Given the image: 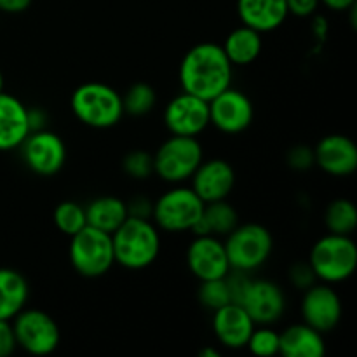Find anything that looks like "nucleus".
<instances>
[{
  "mask_svg": "<svg viewBox=\"0 0 357 357\" xmlns=\"http://www.w3.org/2000/svg\"><path fill=\"white\" fill-rule=\"evenodd\" d=\"M178 79L183 93L209 101L232 86L234 65L229 61L222 45L202 42L183 56Z\"/></svg>",
  "mask_w": 357,
  "mask_h": 357,
  "instance_id": "obj_1",
  "label": "nucleus"
},
{
  "mask_svg": "<svg viewBox=\"0 0 357 357\" xmlns=\"http://www.w3.org/2000/svg\"><path fill=\"white\" fill-rule=\"evenodd\" d=\"M115 264L128 271H143L159 258L162 241L160 230L150 218L128 216L112 234Z\"/></svg>",
  "mask_w": 357,
  "mask_h": 357,
  "instance_id": "obj_2",
  "label": "nucleus"
},
{
  "mask_svg": "<svg viewBox=\"0 0 357 357\" xmlns=\"http://www.w3.org/2000/svg\"><path fill=\"white\" fill-rule=\"evenodd\" d=\"M70 108L80 124L93 129H110L124 117L122 94L103 82L80 84L70 98Z\"/></svg>",
  "mask_w": 357,
  "mask_h": 357,
  "instance_id": "obj_3",
  "label": "nucleus"
},
{
  "mask_svg": "<svg viewBox=\"0 0 357 357\" xmlns=\"http://www.w3.org/2000/svg\"><path fill=\"white\" fill-rule=\"evenodd\" d=\"M317 281L340 284L354 275L357 268V246L351 236L330 234L314 243L307 260Z\"/></svg>",
  "mask_w": 357,
  "mask_h": 357,
  "instance_id": "obj_4",
  "label": "nucleus"
},
{
  "mask_svg": "<svg viewBox=\"0 0 357 357\" xmlns=\"http://www.w3.org/2000/svg\"><path fill=\"white\" fill-rule=\"evenodd\" d=\"M232 271L251 272L264 267L274 251V237L260 223L237 225L223 241Z\"/></svg>",
  "mask_w": 357,
  "mask_h": 357,
  "instance_id": "obj_5",
  "label": "nucleus"
},
{
  "mask_svg": "<svg viewBox=\"0 0 357 357\" xmlns=\"http://www.w3.org/2000/svg\"><path fill=\"white\" fill-rule=\"evenodd\" d=\"M68 258L73 271L87 279L108 274L115 265L112 234L86 225L70 237Z\"/></svg>",
  "mask_w": 357,
  "mask_h": 357,
  "instance_id": "obj_6",
  "label": "nucleus"
},
{
  "mask_svg": "<svg viewBox=\"0 0 357 357\" xmlns=\"http://www.w3.org/2000/svg\"><path fill=\"white\" fill-rule=\"evenodd\" d=\"M204 160V150L197 138L171 135L153 153V174L171 185L190 180L199 164Z\"/></svg>",
  "mask_w": 357,
  "mask_h": 357,
  "instance_id": "obj_7",
  "label": "nucleus"
},
{
  "mask_svg": "<svg viewBox=\"0 0 357 357\" xmlns=\"http://www.w3.org/2000/svg\"><path fill=\"white\" fill-rule=\"evenodd\" d=\"M204 211V202L190 187H173L164 192L152 206L157 229L167 234L192 232Z\"/></svg>",
  "mask_w": 357,
  "mask_h": 357,
  "instance_id": "obj_8",
  "label": "nucleus"
},
{
  "mask_svg": "<svg viewBox=\"0 0 357 357\" xmlns=\"http://www.w3.org/2000/svg\"><path fill=\"white\" fill-rule=\"evenodd\" d=\"M10 323L17 347L31 356L52 354L61 342L59 326L44 310L24 307Z\"/></svg>",
  "mask_w": 357,
  "mask_h": 357,
  "instance_id": "obj_9",
  "label": "nucleus"
},
{
  "mask_svg": "<svg viewBox=\"0 0 357 357\" xmlns=\"http://www.w3.org/2000/svg\"><path fill=\"white\" fill-rule=\"evenodd\" d=\"M20 149L26 167L37 176H54L65 167V142L61 136L49 129L31 131Z\"/></svg>",
  "mask_w": 357,
  "mask_h": 357,
  "instance_id": "obj_10",
  "label": "nucleus"
},
{
  "mask_svg": "<svg viewBox=\"0 0 357 357\" xmlns=\"http://www.w3.org/2000/svg\"><path fill=\"white\" fill-rule=\"evenodd\" d=\"M257 326H272L284 316L286 300L284 289L268 279L250 278L239 302Z\"/></svg>",
  "mask_w": 357,
  "mask_h": 357,
  "instance_id": "obj_11",
  "label": "nucleus"
},
{
  "mask_svg": "<svg viewBox=\"0 0 357 357\" xmlns=\"http://www.w3.org/2000/svg\"><path fill=\"white\" fill-rule=\"evenodd\" d=\"M208 105L209 126L223 135H241L253 122L255 108L250 96L232 86L209 100Z\"/></svg>",
  "mask_w": 357,
  "mask_h": 357,
  "instance_id": "obj_12",
  "label": "nucleus"
},
{
  "mask_svg": "<svg viewBox=\"0 0 357 357\" xmlns=\"http://www.w3.org/2000/svg\"><path fill=\"white\" fill-rule=\"evenodd\" d=\"M300 312H302L303 323L309 324L319 333L326 335L340 324L342 316H344V305H342V298L335 291L333 284L316 282L303 291Z\"/></svg>",
  "mask_w": 357,
  "mask_h": 357,
  "instance_id": "obj_13",
  "label": "nucleus"
},
{
  "mask_svg": "<svg viewBox=\"0 0 357 357\" xmlns=\"http://www.w3.org/2000/svg\"><path fill=\"white\" fill-rule=\"evenodd\" d=\"M164 126L171 135L197 138L209 128V105L188 93L174 96L164 108Z\"/></svg>",
  "mask_w": 357,
  "mask_h": 357,
  "instance_id": "obj_14",
  "label": "nucleus"
},
{
  "mask_svg": "<svg viewBox=\"0 0 357 357\" xmlns=\"http://www.w3.org/2000/svg\"><path fill=\"white\" fill-rule=\"evenodd\" d=\"M187 265L190 274L199 281L227 278L230 268L225 244L222 237L194 236L187 250Z\"/></svg>",
  "mask_w": 357,
  "mask_h": 357,
  "instance_id": "obj_15",
  "label": "nucleus"
},
{
  "mask_svg": "<svg viewBox=\"0 0 357 357\" xmlns=\"http://www.w3.org/2000/svg\"><path fill=\"white\" fill-rule=\"evenodd\" d=\"M190 188L204 204L222 201L229 197L236 187V169L225 159L202 160L190 176Z\"/></svg>",
  "mask_w": 357,
  "mask_h": 357,
  "instance_id": "obj_16",
  "label": "nucleus"
},
{
  "mask_svg": "<svg viewBox=\"0 0 357 357\" xmlns=\"http://www.w3.org/2000/svg\"><path fill=\"white\" fill-rule=\"evenodd\" d=\"M255 321L244 310L241 303L230 302L220 309L213 310L211 328L216 340L230 351L246 349L248 340L255 330Z\"/></svg>",
  "mask_w": 357,
  "mask_h": 357,
  "instance_id": "obj_17",
  "label": "nucleus"
},
{
  "mask_svg": "<svg viewBox=\"0 0 357 357\" xmlns=\"http://www.w3.org/2000/svg\"><path fill=\"white\" fill-rule=\"evenodd\" d=\"M316 166L335 178L351 176L357 169V146L349 136L328 135L314 149Z\"/></svg>",
  "mask_w": 357,
  "mask_h": 357,
  "instance_id": "obj_18",
  "label": "nucleus"
},
{
  "mask_svg": "<svg viewBox=\"0 0 357 357\" xmlns=\"http://www.w3.org/2000/svg\"><path fill=\"white\" fill-rule=\"evenodd\" d=\"M28 108L20 98L9 93H0V152L20 149L30 135Z\"/></svg>",
  "mask_w": 357,
  "mask_h": 357,
  "instance_id": "obj_19",
  "label": "nucleus"
},
{
  "mask_svg": "<svg viewBox=\"0 0 357 357\" xmlns=\"http://www.w3.org/2000/svg\"><path fill=\"white\" fill-rule=\"evenodd\" d=\"M237 16L246 26L271 33L286 23L289 13L286 0H237Z\"/></svg>",
  "mask_w": 357,
  "mask_h": 357,
  "instance_id": "obj_20",
  "label": "nucleus"
},
{
  "mask_svg": "<svg viewBox=\"0 0 357 357\" xmlns=\"http://www.w3.org/2000/svg\"><path fill=\"white\" fill-rule=\"evenodd\" d=\"M279 354L284 357H323L326 354L324 335L303 321L291 324L279 333Z\"/></svg>",
  "mask_w": 357,
  "mask_h": 357,
  "instance_id": "obj_21",
  "label": "nucleus"
},
{
  "mask_svg": "<svg viewBox=\"0 0 357 357\" xmlns=\"http://www.w3.org/2000/svg\"><path fill=\"white\" fill-rule=\"evenodd\" d=\"M222 47L234 66H248L260 58L264 49V33L241 24L227 35Z\"/></svg>",
  "mask_w": 357,
  "mask_h": 357,
  "instance_id": "obj_22",
  "label": "nucleus"
},
{
  "mask_svg": "<svg viewBox=\"0 0 357 357\" xmlns=\"http://www.w3.org/2000/svg\"><path fill=\"white\" fill-rule=\"evenodd\" d=\"M239 225V215L227 199L206 202L201 218L192 229L194 236L227 237Z\"/></svg>",
  "mask_w": 357,
  "mask_h": 357,
  "instance_id": "obj_23",
  "label": "nucleus"
},
{
  "mask_svg": "<svg viewBox=\"0 0 357 357\" xmlns=\"http://www.w3.org/2000/svg\"><path fill=\"white\" fill-rule=\"evenodd\" d=\"M30 288L21 272L0 268V319L13 321L26 307Z\"/></svg>",
  "mask_w": 357,
  "mask_h": 357,
  "instance_id": "obj_24",
  "label": "nucleus"
},
{
  "mask_svg": "<svg viewBox=\"0 0 357 357\" xmlns=\"http://www.w3.org/2000/svg\"><path fill=\"white\" fill-rule=\"evenodd\" d=\"M128 202L114 195H103L86 206L87 225L107 234H114L128 220Z\"/></svg>",
  "mask_w": 357,
  "mask_h": 357,
  "instance_id": "obj_25",
  "label": "nucleus"
},
{
  "mask_svg": "<svg viewBox=\"0 0 357 357\" xmlns=\"http://www.w3.org/2000/svg\"><path fill=\"white\" fill-rule=\"evenodd\" d=\"M324 227L330 234L352 236L357 229V208L349 199H335L324 211Z\"/></svg>",
  "mask_w": 357,
  "mask_h": 357,
  "instance_id": "obj_26",
  "label": "nucleus"
},
{
  "mask_svg": "<svg viewBox=\"0 0 357 357\" xmlns=\"http://www.w3.org/2000/svg\"><path fill=\"white\" fill-rule=\"evenodd\" d=\"M157 93L150 84L136 82L122 94L124 114L132 117H143L155 108Z\"/></svg>",
  "mask_w": 357,
  "mask_h": 357,
  "instance_id": "obj_27",
  "label": "nucleus"
},
{
  "mask_svg": "<svg viewBox=\"0 0 357 357\" xmlns=\"http://www.w3.org/2000/svg\"><path fill=\"white\" fill-rule=\"evenodd\" d=\"M52 220H54V225L59 232L72 237L73 234H77L87 225L86 208L75 201H63L56 206Z\"/></svg>",
  "mask_w": 357,
  "mask_h": 357,
  "instance_id": "obj_28",
  "label": "nucleus"
},
{
  "mask_svg": "<svg viewBox=\"0 0 357 357\" xmlns=\"http://www.w3.org/2000/svg\"><path fill=\"white\" fill-rule=\"evenodd\" d=\"M197 298L201 305L209 310H216L232 302V293H230L227 278L201 281L197 289Z\"/></svg>",
  "mask_w": 357,
  "mask_h": 357,
  "instance_id": "obj_29",
  "label": "nucleus"
},
{
  "mask_svg": "<svg viewBox=\"0 0 357 357\" xmlns=\"http://www.w3.org/2000/svg\"><path fill=\"white\" fill-rule=\"evenodd\" d=\"M122 171L132 180H149L153 174V155L145 150H131L122 159Z\"/></svg>",
  "mask_w": 357,
  "mask_h": 357,
  "instance_id": "obj_30",
  "label": "nucleus"
},
{
  "mask_svg": "<svg viewBox=\"0 0 357 357\" xmlns=\"http://www.w3.org/2000/svg\"><path fill=\"white\" fill-rule=\"evenodd\" d=\"M246 347L255 356L268 357L279 354V333L271 326H255Z\"/></svg>",
  "mask_w": 357,
  "mask_h": 357,
  "instance_id": "obj_31",
  "label": "nucleus"
},
{
  "mask_svg": "<svg viewBox=\"0 0 357 357\" xmlns=\"http://www.w3.org/2000/svg\"><path fill=\"white\" fill-rule=\"evenodd\" d=\"M288 275L293 288L300 289V291H305L307 288H310V286H314L317 282V278L309 261H296V264H293L289 267Z\"/></svg>",
  "mask_w": 357,
  "mask_h": 357,
  "instance_id": "obj_32",
  "label": "nucleus"
},
{
  "mask_svg": "<svg viewBox=\"0 0 357 357\" xmlns=\"http://www.w3.org/2000/svg\"><path fill=\"white\" fill-rule=\"evenodd\" d=\"M286 162L293 171H309L310 167L316 166V159H314V149L307 145H296L288 150L286 155Z\"/></svg>",
  "mask_w": 357,
  "mask_h": 357,
  "instance_id": "obj_33",
  "label": "nucleus"
},
{
  "mask_svg": "<svg viewBox=\"0 0 357 357\" xmlns=\"http://www.w3.org/2000/svg\"><path fill=\"white\" fill-rule=\"evenodd\" d=\"M17 349L13 323L0 319V357H9Z\"/></svg>",
  "mask_w": 357,
  "mask_h": 357,
  "instance_id": "obj_34",
  "label": "nucleus"
},
{
  "mask_svg": "<svg viewBox=\"0 0 357 357\" xmlns=\"http://www.w3.org/2000/svg\"><path fill=\"white\" fill-rule=\"evenodd\" d=\"M288 13L296 17H310L317 13L321 2L319 0H286Z\"/></svg>",
  "mask_w": 357,
  "mask_h": 357,
  "instance_id": "obj_35",
  "label": "nucleus"
},
{
  "mask_svg": "<svg viewBox=\"0 0 357 357\" xmlns=\"http://www.w3.org/2000/svg\"><path fill=\"white\" fill-rule=\"evenodd\" d=\"M153 202L146 197H135L128 204L129 216H138V218H152Z\"/></svg>",
  "mask_w": 357,
  "mask_h": 357,
  "instance_id": "obj_36",
  "label": "nucleus"
},
{
  "mask_svg": "<svg viewBox=\"0 0 357 357\" xmlns=\"http://www.w3.org/2000/svg\"><path fill=\"white\" fill-rule=\"evenodd\" d=\"M33 0H0V13L20 14L31 6Z\"/></svg>",
  "mask_w": 357,
  "mask_h": 357,
  "instance_id": "obj_37",
  "label": "nucleus"
},
{
  "mask_svg": "<svg viewBox=\"0 0 357 357\" xmlns=\"http://www.w3.org/2000/svg\"><path fill=\"white\" fill-rule=\"evenodd\" d=\"M319 2L333 13H347L351 7L356 6V0H319Z\"/></svg>",
  "mask_w": 357,
  "mask_h": 357,
  "instance_id": "obj_38",
  "label": "nucleus"
},
{
  "mask_svg": "<svg viewBox=\"0 0 357 357\" xmlns=\"http://www.w3.org/2000/svg\"><path fill=\"white\" fill-rule=\"evenodd\" d=\"M28 122H30L31 131L45 129V114L40 108H37V110H30V108H28Z\"/></svg>",
  "mask_w": 357,
  "mask_h": 357,
  "instance_id": "obj_39",
  "label": "nucleus"
},
{
  "mask_svg": "<svg viewBox=\"0 0 357 357\" xmlns=\"http://www.w3.org/2000/svg\"><path fill=\"white\" fill-rule=\"evenodd\" d=\"M199 356H201V357H220V352L216 351V349L206 347V349H202L201 352H199Z\"/></svg>",
  "mask_w": 357,
  "mask_h": 357,
  "instance_id": "obj_40",
  "label": "nucleus"
},
{
  "mask_svg": "<svg viewBox=\"0 0 357 357\" xmlns=\"http://www.w3.org/2000/svg\"><path fill=\"white\" fill-rule=\"evenodd\" d=\"M3 91V75H2V70H0V93Z\"/></svg>",
  "mask_w": 357,
  "mask_h": 357,
  "instance_id": "obj_41",
  "label": "nucleus"
}]
</instances>
